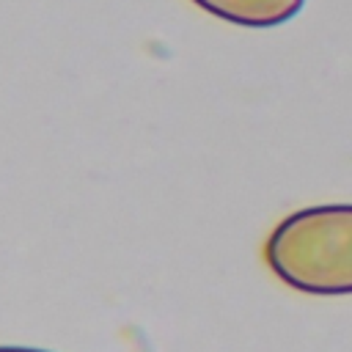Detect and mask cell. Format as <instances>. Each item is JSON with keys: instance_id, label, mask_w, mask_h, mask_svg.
<instances>
[{"instance_id": "cell-2", "label": "cell", "mask_w": 352, "mask_h": 352, "mask_svg": "<svg viewBox=\"0 0 352 352\" xmlns=\"http://www.w3.org/2000/svg\"><path fill=\"white\" fill-rule=\"evenodd\" d=\"M206 14L239 28H275L294 19L305 0H190Z\"/></svg>"}, {"instance_id": "cell-1", "label": "cell", "mask_w": 352, "mask_h": 352, "mask_svg": "<svg viewBox=\"0 0 352 352\" xmlns=\"http://www.w3.org/2000/svg\"><path fill=\"white\" fill-rule=\"evenodd\" d=\"M264 258L294 292L352 294V204H319L286 214L267 236Z\"/></svg>"}, {"instance_id": "cell-3", "label": "cell", "mask_w": 352, "mask_h": 352, "mask_svg": "<svg viewBox=\"0 0 352 352\" xmlns=\"http://www.w3.org/2000/svg\"><path fill=\"white\" fill-rule=\"evenodd\" d=\"M0 352H50V349H33V346H0Z\"/></svg>"}]
</instances>
